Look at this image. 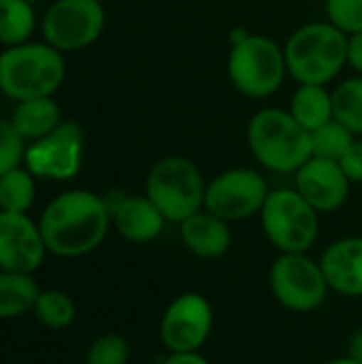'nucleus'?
<instances>
[{"instance_id":"12","label":"nucleus","mask_w":362,"mask_h":364,"mask_svg":"<svg viewBox=\"0 0 362 364\" xmlns=\"http://www.w3.org/2000/svg\"><path fill=\"white\" fill-rule=\"evenodd\" d=\"M213 328V307L198 292L175 296L160 318V341L169 354L201 352Z\"/></svg>"},{"instance_id":"11","label":"nucleus","mask_w":362,"mask_h":364,"mask_svg":"<svg viewBox=\"0 0 362 364\" xmlns=\"http://www.w3.org/2000/svg\"><path fill=\"white\" fill-rule=\"evenodd\" d=\"M45 43L58 51L90 47L105 30V9L98 0H55L43 17Z\"/></svg>"},{"instance_id":"4","label":"nucleus","mask_w":362,"mask_h":364,"mask_svg":"<svg viewBox=\"0 0 362 364\" xmlns=\"http://www.w3.org/2000/svg\"><path fill=\"white\" fill-rule=\"evenodd\" d=\"M66 77L62 51L49 43H21L0 53V90L21 102L51 96Z\"/></svg>"},{"instance_id":"8","label":"nucleus","mask_w":362,"mask_h":364,"mask_svg":"<svg viewBox=\"0 0 362 364\" xmlns=\"http://www.w3.org/2000/svg\"><path fill=\"white\" fill-rule=\"evenodd\" d=\"M269 288L284 309L297 314L322 307L331 290L320 260L307 254H280L269 269Z\"/></svg>"},{"instance_id":"25","label":"nucleus","mask_w":362,"mask_h":364,"mask_svg":"<svg viewBox=\"0 0 362 364\" xmlns=\"http://www.w3.org/2000/svg\"><path fill=\"white\" fill-rule=\"evenodd\" d=\"M34 314L47 328H66L75 320V303L60 290H45L36 299Z\"/></svg>"},{"instance_id":"31","label":"nucleus","mask_w":362,"mask_h":364,"mask_svg":"<svg viewBox=\"0 0 362 364\" xmlns=\"http://www.w3.org/2000/svg\"><path fill=\"white\" fill-rule=\"evenodd\" d=\"M162 364H211L201 352H188V354H169Z\"/></svg>"},{"instance_id":"9","label":"nucleus","mask_w":362,"mask_h":364,"mask_svg":"<svg viewBox=\"0 0 362 364\" xmlns=\"http://www.w3.org/2000/svg\"><path fill=\"white\" fill-rule=\"evenodd\" d=\"M269 186L252 166H235L215 175L205 190V209L230 222L250 220L260 213Z\"/></svg>"},{"instance_id":"6","label":"nucleus","mask_w":362,"mask_h":364,"mask_svg":"<svg viewBox=\"0 0 362 364\" xmlns=\"http://www.w3.org/2000/svg\"><path fill=\"white\" fill-rule=\"evenodd\" d=\"M267 241L280 254H307L320 235V213L294 190H271L260 213Z\"/></svg>"},{"instance_id":"3","label":"nucleus","mask_w":362,"mask_h":364,"mask_svg":"<svg viewBox=\"0 0 362 364\" xmlns=\"http://www.w3.org/2000/svg\"><path fill=\"white\" fill-rule=\"evenodd\" d=\"M284 55L294 81L326 85L348 64V34L331 21H312L292 32Z\"/></svg>"},{"instance_id":"26","label":"nucleus","mask_w":362,"mask_h":364,"mask_svg":"<svg viewBox=\"0 0 362 364\" xmlns=\"http://www.w3.org/2000/svg\"><path fill=\"white\" fill-rule=\"evenodd\" d=\"M130 358V346L122 335L107 333L98 337L85 356V364H126Z\"/></svg>"},{"instance_id":"24","label":"nucleus","mask_w":362,"mask_h":364,"mask_svg":"<svg viewBox=\"0 0 362 364\" xmlns=\"http://www.w3.org/2000/svg\"><path fill=\"white\" fill-rule=\"evenodd\" d=\"M354 141L356 134L352 130H348L341 122L331 119L312 132V156L339 162Z\"/></svg>"},{"instance_id":"29","label":"nucleus","mask_w":362,"mask_h":364,"mask_svg":"<svg viewBox=\"0 0 362 364\" xmlns=\"http://www.w3.org/2000/svg\"><path fill=\"white\" fill-rule=\"evenodd\" d=\"M339 166L350 179V183H362V141L356 139L350 145V149L339 160Z\"/></svg>"},{"instance_id":"32","label":"nucleus","mask_w":362,"mask_h":364,"mask_svg":"<svg viewBox=\"0 0 362 364\" xmlns=\"http://www.w3.org/2000/svg\"><path fill=\"white\" fill-rule=\"evenodd\" d=\"M346 356H350L352 360H356V363L362 364V328L361 331H356L352 337H350V341H348V354Z\"/></svg>"},{"instance_id":"16","label":"nucleus","mask_w":362,"mask_h":364,"mask_svg":"<svg viewBox=\"0 0 362 364\" xmlns=\"http://www.w3.org/2000/svg\"><path fill=\"white\" fill-rule=\"evenodd\" d=\"M320 267L331 290L344 296H362V237L333 241L320 256Z\"/></svg>"},{"instance_id":"5","label":"nucleus","mask_w":362,"mask_h":364,"mask_svg":"<svg viewBox=\"0 0 362 364\" xmlns=\"http://www.w3.org/2000/svg\"><path fill=\"white\" fill-rule=\"evenodd\" d=\"M205 190L201 168L186 156L160 158L145 177V196L166 222L175 224L205 209Z\"/></svg>"},{"instance_id":"17","label":"nucleus","mask_w":362,"mask_h":364,"mask_svg":"<svg viewBox=\"0 0 362 364\" xmlns=\"http://www.w3.org/2000/svg\"><path fill=\"white\" fill-rule=\"evenodd\" d=\"M179 237L186 250L203 260L222 258L233 243L228 222L207 209H201L188 220H183L179 224Z\"/></svg>"},{"instance_id":"34","label":"nucleus","mask_w":362,"mask_h":364,"mask_svg":"<svg viewBox=\"0 0 362 364\" xmlns=\"http://www.w3.org/2000/svg\"><path fill=\"white\" fill-rule=\"evenodd\" d=\"M26 2H30V4H34V2H38V0H26Z\"/></svg>"},{"instance_id":"14","label":"nucleus","mask_w":362,"mask_h":364,"mask_svg":"<svg viewBox=\"0 0 362 364\" xmlns=\"http://www.w3.org/2000/svg\"><path fill=\"white\" fill-rule=\"evenodd\" d=\"M294 190L318 211L333 213L341 209L350 194V179L339 162L312 156L294 173Z\"/></svg>"},{"instance_id":"28","label":"nucleus","mask_w":362,"mask_h":364,"mask_svg":"<svg viewBox=\"0 0 362 364\" xmlns=\"http://www.w3.org/2000/svg\"><path fill=\"white\" fill-rule=\"evenodd\" d=\"M326 15L348 36L362 30V0H326Z\"/></svg>"},{"instance_id":"7","label":"nucleus","mask_w":362,"mask_h":364,"mask_svg":"<svg viewBox=\"0 0 362 364\" xmlns=\"http://www.w3.org/2000/svg\"><path fill=\"white\" fill-rule=\"evenodd\" d=\"M233 87L247 98L273 96L288 75L284 47L265 34H247L233 45L226 62Z\"/></svg>"},{"instance_id":"1","label":"nucleus","mask_w":362,"mask_h":364,"mask_svg":"<svg viewBox=\"0 0 362 364\" xmlns=\"http://www.w3.org/2000/svg\"><path fill=\"white\" fill-rule=\"evenodd\" d=\"M109 224L107 198L87 190H68L45 207L38 228L47 252L77 258L94 252L105 241Z\"/></svg>"},{"instance_id":"19","label":"nucleus","mask_w":362,"mask_h":364,"mask_svg":"<svg viewBox=\"0 0 362 364\" xmlns=\"http://www.w3.org/2000/svg\"><path fill=\"white\" fill-rule=\"evenodd\" d=\"M292 117L309 132L318 130L333 117V92L320 83H299L292 94L290 109Z\"/></svg>"},{"instance_id":"20","label":"nucleus","mask_w":362,"mask_h":364,"mask_svg":"<svg viewBox=\"0 0 362 364\" xmlns=\"http://www.w3.org/2000/svg\"><path fill=\"white\" fill-rule=\"evenodd\" d=\"M38 288L30 273L0 271V318H19L34 309L38 299Z\"/></svg>"},{"instance_id":"23","label":"nucleus","mask_w":362,"mask_h":364,"mask_svg":"<svg viewBox=\"0 0 362 364\" xmlns=\"http://www.w3.org/2000/svg\"><path fill=\"white\" fill-rule=\"evenodd\" d=\"M333 117L356 136L362 134V75L346 79L333 90Z\"/></svg>"},{"instance_id":"10","label":"nucleus","mask_w":362,"mask_h":364,"mask_svg":"<svg viewBox=\"0 0 362 364\" xmlns=\"http://www.w3.org/2000/svg\"><path fill=\"white\" fill-rule=\"evenodd\" d=\"M85 136L77 122L62 119L49 134L26 147V168L41 179L66 181L77 177L83 162Z\"/></svg>"},{"instance_id":"15","label":"nucleus","mask_w":362,"mask_h":364,"mask_svg":"<svg viewBox=\"0 0 362 364\" xmlns=\"http://www.w3.org/2000/svg\"><path fill=\"white\" fill-rule=\"evenodd\" d=\"M107 205L111 213V224L130 243H149L158 239L166 226L164 215L145 194H119L113 200H107Z\"/></svg>"},{"instance_id":"27","label":"nucleus","mask_w":362,"mask_h":364,"mask_svg":"<svg viewBox=\"0 0 362 364\" xmlns=\"http://www.w3.org/2000/svg\"><path fill=\"white\" fill-rule=\"evenodd\" d=\"M26 154V141L19 136L11 119H0V177L17 168Z\"/></svg>"},{"instance_id":"13","label":"nucleus","mask_w":362,"mask_h":364,"mask_svg":"<svg viewBox=\"0 0 362 364\" xmlns=\"http://www.w3.org/2000/svg\"><path fill=\"white\" fill-rule=\"evenodd\" d=\"M45 252L38 224L26 213L0 211V271L32 273L41 267Z\"/></svg>"},{"instance_id":"2","label":"nucleus","mask_w":362,"mask_h":364,"mask_svg":"<svg viewBox=\"0 0 362 364\" xmlns=\"http://www.w3.org/2000/svg\"><path fill=\"white\" fill-rule=\"evenodd\" d=\"M247 147L267 171L294 175L312 158V132L290 111L265 107L247 124Z\"/></svg>"},{"instance_id":"21","label":"nucleus","mask_w":362,"mask_h":364,"mask_svg":"<svg viewBox=\"0 0 362 364\" xmlns=\"http://www.w3.org/2000/svg\"><path fill=\"white\" fill-rule=\"evenodd\" d=\"M36 26V15L26 0H0V43L15 47L28 43Z\"/></svg>"},{"instance_id":"30","label":"nucleus","mask_w":362,"mask_h":364,"mask_svg":"<svg viewBox=\"0 0 362 364\" xmlns=\"http://www.w3.org/2000/svg\"><path fill=\"white\" fill-rule=\"evenodd\" d=\"M348 64L362 75V30L348 36Z\"/></svg>"},{"instance_id":"35","label":"nucleus","mask_w":362,"mask_h":364,"mask_svg":"<svg viewBox=\"0 0 362 364\" xmlns=\"http://www.w3.org/2000/svg\"><path fill=\"white\" fill-rule=\"evenodd\" d=\"M98 2H105V0H98Z\"/></svg>"},{"instance_id":"33","label":"nucleus","mask_w":362,"mask_h":364,"mask_svg":"<svg viewBox=\"0 0 362 364\" xmlns=\"http://www.w3.org/2000/svg\"><path fill=\"white\" fill-rule=\"evenodd\" d=\"M324 364H361V363L352 360L350 356H341V358H333V360H329V363H324Z\"/></svg>"},{"instance_id":"22","label":"nucleus","mask_w":362,"mask_h":364,"mask_svg":"<svg viewBox=\"0 0 362 364\" xmlns=\"http://www.w3.org/2000/svg\"><path fill=\"white\" fill-rule=\"evenodd\" d=\"M36 196L34 175L28 168H11L0 177V211L26 213Z\"/></svg>"},{"instance_id":"18","label":"nucleus","mask_w":362,"mask_h":364,"mask_svg":"<svg viewBox=\"0 0 362 364\" xmlns=\"http://www.w3.org/2000/svg\"><path fill=\"white\" fill-rule=\"evenodd\" d=\"M62 122V113L58 102L51 96L28 98L17 102L11 124L19 132V136L28 143L43 139Z\"/></svg>"}]
</instances>
